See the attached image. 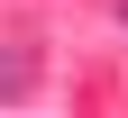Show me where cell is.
Masks as SVG:
<instances>
[{"mask_svg": "<svg viewBox=\"0 0 128 118\" xmlns=\"http://www.w3.org/2000/svg\"><path fill=\"white\" fill-rule=\"evenodd\" d=\"M37 91V55L28 45H0V100H28Z\"/></svg>", "mask_w": 128, "mask_h": 118, "instance_id": "6da1fadb", "label": "cell"}, {"mask_svg": "<svg viewBox=\"0 0 128 118\" xmlns=\"http://www.w3.org/2000/svg\"><path fill=\"white\" fill-rule=\"evenodd\" d=\"M119 18H128V0H119Z\"/></svg>", "mask_w": 128, "mask_h": 118, "instance_id": "7a4b0ae2", "label": "cell"}]
</instances>
